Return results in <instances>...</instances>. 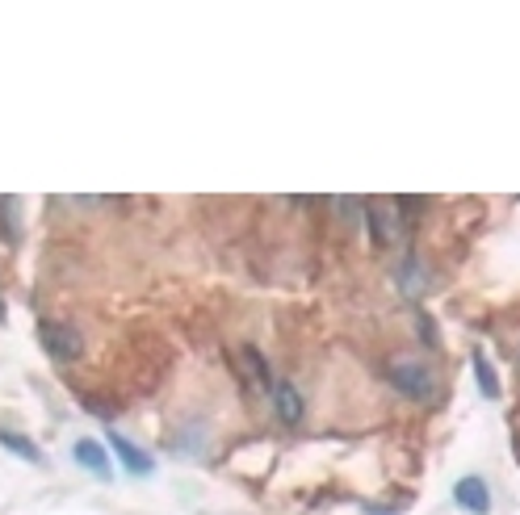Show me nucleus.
<instances>
[{
    "label": "nucleus",
    "instance_id": "4",
    "mask_svg": "<svg viewBox=\"0 0 520 515\" xmlns=\"http://www.w3.org/2000/svg\"><path fill=\"white\" fill-rule=\"evenodd\" d=\"M454 502L457 507H466L470 515H487L491 511V490H487V482H482L479 474H466L454 486Z\"/></svg>",
    "mask_w": 520,
    "mask_h": 515
},
{
    "label": "nucleus",
    "instance_id": "8",
    "mask_svg": "<svg viewBox=\"0 0 520 515\" xmlns=\"http://www.w3.org/2000/svg\"><path fill=\"white\" fill-rule=\"evenodd\" d=\"M0 449H9L13 457H22V461H30V465L42 461V449L30 436H22V432H4V427H0Z\"/></svg>",
    "mask_w": 520,
    "mask_h": 515
},
{
    "label": "nucleus",
    "instance_id": "3",
    "mask_svg": "<svg viewBox=\"0 0 520 515\" xmlns=\"http://www.w3.org/2000/svg\"><path fill=\"white\" fill-rule=\"evenodd\" d=\"M109 449H114V457L122 465H126V474H134V477H147L152 474V469H156V461H152V452H143L139 449V444H134V440H126L122 436V432H109Z\"/></svg>",
    "mask_w": 520,
    "mask_h": 515
},
{
    "label": "nucleus",
    "instance_id": "9",
    "mask_svg": "<svg viewBox=\"0 0 520 515\" xmlns=\"http://www.w3.org/2000/svg\"><path fill=\"white\" fill-rule=\"evenodd\" d=\"M470 361H474V382H479V394H482V399H499V382H495L491 361H487L479 348L470 352Z\"/></svg>",
    "mask_w": 520,
    "mask_h": 515
},
{
    "label": "nucleus",
    "instance_id": "11",
    "mask_svg": "<svg viewBox=\"0 0 520 515\" xmlns=\"http://www.w3.org/2000/svg\"><path fill=\"white\" fill-rule=\"evenodd\" d=\"M365 515H399V507H386V502H365Z\"/></svg>",
    "mask_w": 520,
    "mask_h": 515
},
{
    "label": "nucleus",
    "instance_id": "6",
    "mask_svg": "<svg viewBox=\"0 0 520 515\" xmlns=\"http://www.w3.org/2000/svg\"><path fill=\"white\" fill-rule=\"evenodd\" d=\"M394 281H399V289H403L407 297H420L429 289V272H424V264H420L416 256H407L403 264H399V272H394Z\"/></svg>",
    "mask_w": 520,
    "mask_h": 515
},
{
    "label": "nucleus",
    "instance_id": "2",
    "mask_svg": "<svg viewBox=\"0 0 520 515\" xmlns=\"http://www.w3.org/2000/svg\"><path fill=\"white\" fill-rule=\"evenodd\" d=\"M390 386L399 390V394H407V399H429L432 390H437L429 369L424 365H412V361L390 365Z\"/></svg>",
    "mask_w": 520,
    "mask_h": 515
},
{
    "label": "nucleus",
    "instance_id": "10",
    "mask_svg": "<svg viewBox=\"0 0 520 515\" xmlns=\"http://www.w3.org/2000/svg\"><path fill=\"white\" fill-rule=\"evenodd\" d=\"M239 356H244V365H247V377H252V382H260V386H269V361H264L256 348H244Z\"/></svg>",
    "mask_w": 520,
    "mask_h": 515
},
{
    "label": "nucleus",
    "instance_id": "1",
    "mask_svg": "<svg viewBox=\"0 0 520 515\" xmlns=\"http://www.w3.org/2000/svg\"><path fill=\"white\" fill-rule=\"evenodd\" d=\"M39 335H42V348L51 352L55 361H76L80 352H84V339H80V331L76 327H67V322H42L39 327Z\"/></svg>",
    "mask_w": 520,
    "mask_h": 515
},
{
    "label": "nucleus",
    "instance_id": "5",
    "mask_svg": "<svg viewBox=\"0 0 520 515\" xmlns=\"http://www.w3.org/2000/svg\"><path fill=\"white\" fill-rule=\"evenodd\" d=\"M72 457H76L80 469H89V474H97L101 482H109L114 477V465H109V452L97 444V440H76V449H72Z\"/></svg>",
    "mask_w": 520,
    "mask_h": 515
},
{
    "label": "nucleus",
    "instance_id": "7",
    "mask_svg": "<svg viewBox=\"0 0 520 515\" xmlns=\"http://www.w3.org/2000/svg\"><path fill=\"white\" fill-rule=\"evenodd\" d=\"M273 402H277V419H282V424H299L302 419V394L294 390V382L273 386Z\"/></svg>",
    "mask_w": 520,
    "mask_h": 515
}]
</instances>
